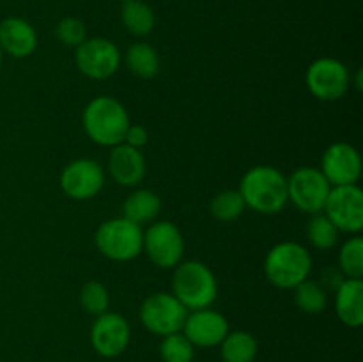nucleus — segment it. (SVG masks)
Wrapping results in <instances>:
<instances>
[{
    "mask_svg": "<svg viewBox=\"0 0 363 362\" xmlns=\"http://www.w3.org/2000/svg\"><path fill=\"white\" fill-rule=\"evenodd\" d=\"M240 194L247 208L262 215L282 212L287 204V177L272 165H255L245 172Z\"/></svg>",
    "mask_w": 363,
    "mask_h": 362,
    "instance_id": "obj_1",
    "label": "nucleus"
},
{
    "mask_svg": "<svg viewBox=\"0 0 363 362\" xmlns=\"http://www.w3.org/2000/svg\"><path fill=\"white\" fill-rule=\"evenodd\" d=\"M84 130L94 144L113 148L123 144L130 126V116L119 99L112 96H98L91 99L82 116Z\"/></svg>",
    "mask_w": 363,
    "mask_h": 362,
    "instance_id": "obj_2",
    "label": "nucleus"
},
{
    "mask_svg": "<svg viewBox=\"0 0 363 362\" xmlns=\"http://www.w3.org/2000/svg\"><path fill=\"white\" fill-rule=\"evenodd\" d=\"M312 258L307 248L296 241H280L269 248L264 259V273L273 286L293 290L308 279Z\"/></svg>",
    "mask_w": 363,
    "mask_h": 362,
    "instance_id": "obj_3",
    "label": "nucleus"
},
{
    "mask_svg": "<svg viewBox=\"0 0 363 362\" xmlns=\"http://www.w3.org/2000/svg\"><path fill=\"white\" fill-rule=\"evenodd\" d=\"M172 295L188 311L211 307L218 295L215 273L201 261L181 263L174 270Z\"/></svg>",
    "mask_w": 363,
    "mask_h": 362,
    "instance_id": "obj_4",
    "label": "nucleus"
},
{
    "mask_svg": "<svg viewBox=\"0 0 363 362\" xmlns=\"http://www.w3.org/2000/svg\"><path fill=\"white\" fill-rule=\"evenodd\" d=\"M96 247L105 258L112 261H131L142 252V233L138 224L130 222L124 216L105 220L96 231Z\"/></svg>",
    "mask_w": 363,
    "mask_h": 362,
    "instance_id": "obj_5",
    "label": "nucleus"
},
{
    "mask_svg": "<svg viewBox=\"0 0 363 362\" xmlns=\"http://www.w3.org/2000/svg\"><path fill=\"white\" fill-rule=\"evenodd\" d=\"M186 314L188 309L172 293L149 295L140 307L142 325L162 337L181 332Z\"/></svg>",
    "mask_w": 363,
    "mask_h": 362,
    "instance_id": "obj_6",
    "label": "nucleus"
},
{
    "mask_svg": "<svg viewBox=\"0 0 363 362\" xmlns=\"http://www.w3.org/2000/svg\"><path fill=\"white\" fill-rule=\"evenodd\" d=\"M332 185L315 167H300L287 177V197L300 212L321 213Z\"/></svg>",
    "mask_w": 363,
    "mask_h": 362,
    "instance_id": "obj_7",
    "label": "nucleus"
},
{
    "mask_svg": "<svg viewBox=\"0 0 363 362\" xmlns=\"http://www.w3.org/2000/svg\"><path fill=\"white\" fill-rule=\"evenodd\" d=\"M323 209L339 231L360 233L363 229V192L358 185L330 188Z\"/></svg>",
    "mask_w": 363,
    "mask_h": 362,
    "instance_id": "obj_8",
    "label": "nucleus"
},
{
    "mask_svg": "<svg viewBox=\"0 0 363 362\" xmlns=\"http://www.w3.org/2000/svg\"><path fill=\"white\" fill-rule=\"evenodd\" d=\"M142 251L158 268H174L184 254V240L176 224L169 220L155 222L144 233Z\"/></svg>",
    "mask_w": 363,
    "mask_h": 362,
    "instance_id": "obj_9",
    "label": "nucleus"
},
{
    "mask_svg": "<svg viewBox=\"0 0 363 362\" xmlns=\"http://www.w3.org/2000/svg\"><path fill=\"white\" fill-rule=\"evenodd\" d=\"M307 87L312 94L323 102L340 99L350 89V71L340 60L332 57H321L308 66Z\"/></svg>",
    "mask_w": 363,
    "mask_h": 362,
    "instance_id": "obj_10",
    "label": "nucleus"
},
{
    "mask_svg": "<svg viewBox=\"0 0 363 362\" xmlns=\"http://www.w3.org/2000/svg\"><path fill=\"white\" fill-rule=\"evenodd\" d=\"M74 62L80 73L92 80H105L112 77L121 66V52L112 41L105 38L85 39L74 52Z\"/></svg>",
    "mask_w": 363,
    "mask_h": 362,
    "instance_id": "obj_11",
    "label": "nucleus"
},
{
    "mask_svg": "<svg viewBox=\"0 0 363 362\" xmlns=\"http://www.w3.org/2000/svg\"><path fill=\"white\" fill-rule=\"evenodd\" d=\"M60 188L74 201H87L98 195L105 185V170L91 158H78L67 163L60 172Z\"/></svg>",
    "mask_w": 363,
    "mask_h": 362,
    "instance_id": "obj_12",
    "label": "nucleus"
},
{
    "mask_svg": "<svg viewBox=\"0 0 363 362\" xmlns=\"http://www.w3.org/2000/svg\"><path fill=\"white\" fill-rule=\"evenodd\" d=\"M319 170L332 187L357 185L362 176V156L354 146L347 142H335L328 146L323 155Z\"/></svg>",
    "mask_w": 363,
    "mask_h": 362,
    "instance_id": "obj_13",
    "label": "nucleus"
},
{
    "mask_svg": "<svg viewBox=\"0 0 363 362\" xmlns=\"http://www.w3.org/2000/svg\"><path fill=\"white\" fill-rule=\"evenodd\" d=\"M130 343V325L117 312H103L96 316L91 327V344L101 357H119Z\"/></svg>",
    "mask_w": 363,
    "mask_h": 362,
    "instance_id": "obj_14",
    "label": "nucleus"
},
{
    "mask_svg": "<svg viewBox=\"0 0 363 362\" xmlns=\"http://www.w3.org/2000/svg\"><path fill=\"white\" fill-rule=\"evenodd\" d=\"M181 330L194 346L211 348L222 343L223 337L229 334V322L213 309H197L191 311V314H186Z\"/></svg>",
    "mask_w": 363,
    "mask_h": 362,
    "instance_id": "obj_15",
    "label": "nucleus"
},
{
    "mask_svg": "<svg viewBox=\"0 0 363 362\" xmlns=\"http://www.w3.org/2000/svg\"><path fill=\"white\" fill-rule=\"evenodd\" d=\"M108 172L116 183L135 187L145 176V158L140 149L128 144L113 146L108 155Z\"/></svg>",
    "mask_w": 363,
    "mask_h": 362,
    "instance_id": "obj_16",
    "label": "nucleus"
},
{
    "mask_svg": "<svg viewBox=\"0 0 363 362\" xmlns=\"http://www.w3.org/2000/svg\"><path fill=\"white\" fill-rule=\"evenodd\" d=\"M38 48V32L23 18H6L0 23V50L11 57L23 59Z\"/></svg>",
    "mask_w": 363,
    "mask_h": 362,
    "instance_id": "obj_17",
    "label": "nucleus"
},
{
    "mask_svg": "<svg viewBox=\"0 0 363 362\" xmlns=\"http://www.w3.org/2000/svg\"><path fill=\"white\" fill-rule=\"evenodd\" d=\"M335 311L340 322L351 329L363 323V283L362 279H346L337 286Z\"/></svg>",
    "mask_w": 363,
    "mask_h": 362,
    "instance_id": "obj_18",
    "label": "nucleus"
},
{
    "mask_svg": "<svg viewBox=\"0 0 363 362\" xmlns=\"http://www.w3.org/2000/svg\"><path fill=\"white\" fill-rule=\"evenodd\" d=\"M162 209V199L151 190H137L126 197L123 204V216L133 224L151 222Z\"/></svg>",
    "mask_w": 363,
    "mask_h": 362,
    "instance_id": "obj_19",
    "label": "nucleus"
},
{
    "mask_svg": "<svg viewBox=\"0 0 363 362\" xmlns=\"http://www.w3.org/2000/svg\"><path fill=\"white\" fill-rule=\"evenodd\" d=\"M220 355L223 362H254L257 355V341L245 330L229 332L220 343Z\"/></svg>",
    "mask_w": 363,
    "mask_h": 362,
    "instance_id": "obj_20",
    "label": "nucleus"
},
{
    "mask_svg": "<svg viewBox=\"0 0 363 362\" xmlns=\"http://www.w3.org/2000/svg\"><path fill=\"white\" fill-rule=\"evenodd\" d=\"M126 66L135 77L151 80L160 71V55L149 43H133L126 52Z\"/></svg>",
    "mask_w": 363,
    "mask_h": 362,
    "instance_id": "obj_21",
    "label": "nucleus"
},
{
    "mask_svg": "<svg viewBox=\"0 0 363 362\" xmlns=\"http://www.w3.org/2000/svg\"><path fill=\"white\" fill-rule=\"evenodd\" d=\"M121 20H123L126 31L137 38L147 35L155 28V13L142 0L124 2L123 9H121Z\"/></svg>",
    "mask_w": 363,
    "mask_h": 362,
    "instance_id": "obj_22",
    "label": "nucleus"
},
{
    "mask_svg": "<svg viewBox=\"0 0 363 362\" xmlns=\"http://www.w3.org/2000/svg\"><path fill=\"white\" fill-rule=\"evenodd\" d=\"M294 302L300 307V311L307 312V314H319L326 309L328 295L321 284L305 279L303 283L294 287Z\"/></svg>",
    "mask_w": 363,
    "mask_h": 362,
    "instance_id": "obj_23",
    "label": "nucleus"
},
{
    "mask_svg": "<svg viewBox=\"0 0 363 362\" xmlns=\"http://www.w3.org/2000/svg\"><path fill=\"white\" fill-rule=\"evenodd\" d=\"M307 238L319 251H330L339 241V229L330 222L328 216L315 213L307 224Z\"/></svg>",
    "mask_w": 363,
    "mask_h": 362,
    "instance_id": "obj_24",
    "label": "nucleus"
},
{
    "mask_svg": "<svg viewBox=\"0 0 363 362\" xmlns=\"http://www.w3.org/2000/svg\"><path fill=\"white\" fill-rule=\"evenodd\" d=\"M245 208H247V204H245V199L241 197L240 190L220 192L213 197L211 206H209L211 215L220 222H233L238 216H241Z\"/></svg>",
    "mask_w": 363,
    "mask_h": 362,
    "instance_id": "obj_25",
    "label": "nucleus"
},
{
    "mask_svg": "<svg viewBox=\"0 0 363 362\" xmlns=\"http://www.w3.org/2000/svg\"><path fill=\"white\" fill-rule=\"evenodd\" d=\"M160 357L163 362H191L195 357V346L183 332L169 334L160 344Z\"/></svg>",
    "mask_w": 363,
    "mask_h": 362,
    "instance_id": "obj_26",
    "label": "nucleus"
},
{
    "mask_svg": "<svg viewBox=\"0 0 363 362\" xmlns=\"http://www.w3.org/2000/svg\"><path fill=\"white\" fill-rule=\"evenodd\" d=\"M339 266L347 279H362L363 275V240L360 236L350 238L340 247Z\"/></svg>",
    "mask_w": 363,
    "mask_h": 362,
    "instance_id": "obj_27",
    "label": "nucleus"
},
{
    "mask_svg": "<svg viewBox=\"0 0 363 362\" xmlns=\"http://www.w3.org/2000/svg\"><path fill=\"white\" fill-rule=\"evenodd\" d=\"M80 304L85 312L92 316H99L108 311L110 297L108 290L99 280H89L80 290Z\"/></svg>",
    "mask_w": 363,
    "mask_h": 362,
    "instance_id": "obj_28",
    "label": "nucleus"
},
{
    "mask_svg": "<svg viewBox=\"0 0 363 362\" xmlns=\"http://www.w3.org/2000/svg\"><path fill=\"white\" fill-rule=\"evenodd\" d=\"M55 34L59 38V41L66 46H80L82 43L87 39V28H85L84 21L78 20V18L67 16L57 23Z\"/></svg>",
    "mask_w": 363,
    "mask_h": 362,
    "instance_id": "obj_29",
    "label": "nucleus"
},
{
    "mask_svg": "<svg viewBox=\"0 0 363 362\" xmlns=\"http://www.w3.org/2000/svg\"><path fill=\"white\" fill-rule=\"evenodd\" d=\"M147 138L149 133L142 124H130L126 130V135H124V144L140 149L142 146L147 144Z\"/></svg>",
    "mask_w": 363,
    "mask_h": 362,
    "instance_id": "obj_30",
    "label": "nucleus"
},
{
    "mask_svg": "<svg viewBox=\"0 0 363 362\" xmlns=\"http://www.w3.org/2000/svg\"><path fill=\"white\" fill-rule=\"evenodd\" d=\"M0 64H2V50H0Z\"/></svg>",
    "mask_w": 363,
    "mask_h": 362,
    "instance_id": "obj_31",
    "label": "nucleus"
},
{
    "mask_svg": "<svg viewBox=\"0 0 363 362\" xmlns=\"http://www.w3.org/2000/svg\"><path fill=\"white\" fill-rule=\"evenodd\" d=\"M121 2H123V4H124V2H131V0H121Z\"/></svg>",
    "mask_w": 363,
    "mask_h": 362,
    "instance_id": "obj_32",
    "label": "nucleus"
}]
</instances>
